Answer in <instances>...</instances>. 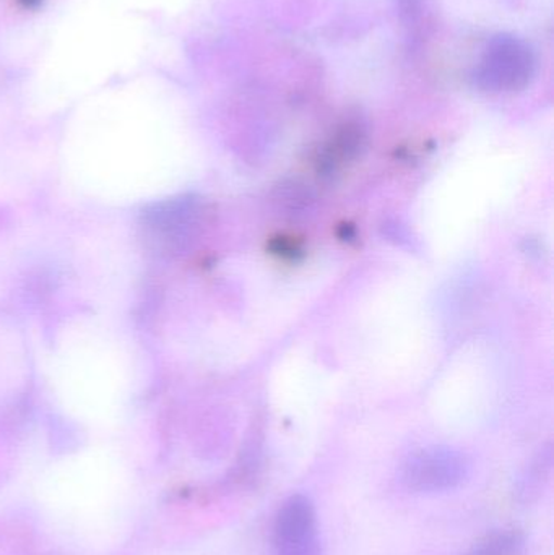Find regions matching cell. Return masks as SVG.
<instances>
[{"label": "cell", "instance_id": "2", "mask_svg": "<svg viewBox=\"0 0 554 555\" xmlns=\"http://www.w3.org/2000/svg\"><path fill=\"white\" fill-rule=\"evenodd\" d=\"M276 555H321L314 505L306 495H293L280 508L273 528Z\"/></svg>", "mask_w": 554, "mask_h": 555}, {"label": "cell", "instance_id": "4", "mask_svg": "<svg viewBox=\"0 0 554 555\" xmlns=\"http://www.w3.org/2000/svg\"><path fill=\"white\" fill-rule=\"evenodd\" d=\"M526 544L516 530H501L488 534L468 555H524Z\"/></svg>", "mask_w": 554, "mask_h": 555}, {"label": "cell", "instance_id": "1", "mask_svg": "<svg viewBox=\"0 0 554 555\" xmlns=\"http://www.w3.org/2000/svg\"><path fill=\"white\" fill-rule=\"evenodd\" d=\"M537 72V57L529 42L513 35H500L488 42L477 68L475 83L491 93L524 90Z\"/></svg>", "mask_w": 554, "mask_h": 555}, {"label": "cell", "instance_id": "3", "mask_svg": "<svg viewBox=\"0 0 554 555\" xmlns=\"http://www.w3.org/2000/svg\"><path fill=\"white\" fill-rule=\"evenodd\" d=\"M467 476V463L451 450L416 453L402 469V482L413 492H442L458 488Z\"/></svg>", "mask_w": 554, "mask_h": 555}]
</instances>
